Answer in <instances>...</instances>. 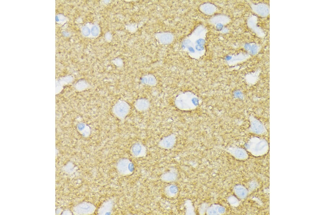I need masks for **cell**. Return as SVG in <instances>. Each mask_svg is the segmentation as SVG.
<instances>
[{
	"label": "cell",
	"instance_id": "6da1fadb",
	"mask_svg": "<svg viewBox=\"0 0 325 215\" xmlns=\"http://www.w3.org/2000/svg\"><path fill=\"white\" fill-rule=\"evenodd\" d=\"M194 99L195 98H193L192 96L188 94H181L176 98V104L181 109L190 108L194 105L195 106L196 102L194 101Z\"/></svg>",
	"mask_w": 325,
	"mask_h": 215
},
{
	"label": "cell",
	"instance_id": "7a4b0ae2",
	"mask_svg": "<svg viewBox=\"0 0 325 215\" xmlns=\"http://www.w3.org/2000/svg\"><path fill=\"white\" fill-rule=\"evenodd\" d=\"M129 109L128 105L123 102L118 104L115 108V111L116 114L121 117H124L127 115Z\"/></svg>",
	"mask_w": 325,
	"mask_h": 215
},
{
	"label": "cell",
	"instance_id": "3957f363",
	"mask_svg": "<svg viewBox=\"0 0 325 215\" xmlns=\"http://www.w3.org/2000/svg\"><path fill=\"white\" fill-rule=\"evenodd\" d=\"M175 142V138L170 136L165 138L161 142V145L166 148H169L172 147Z\"/></svg>",
	"mask_w": 325,
	"mask_h": 215
},
{
	"label": "cell",
	"instance_id": "277c9868",
	"mask_svg": "<svg viewBox=\"0 0 325 215\" xmlns=\"http://www.w3.org/2000/svg\"><path fill=\"white\" fill-rule=\"evenodd\" d=\"M137 108L140 110L144 111L148 109L149 106V102L145 99H140L136 104Z\"/></svg>",
	"mask_w": 325,
	"mask_h": 215
},
{
	"label": "cell",
	"instance_id": "5b68a950",
	"mask_svg": "<svg viewBox=\"0 0 325 215\" xmlns=\"http://www.w3.org/2000/svg\"><path fill=\"white\" fill-rule=\"evenodd\" d=\"M252 128L253 130L257 133H261L264 130V127L260 122L258 121H254L252 123Z\"/></svg>",
	"mask_w": 325,
	"mask_h": 215
},
{
	"label": "cell",
	"instance_id": "8992f818",
	"mask_svg": "<svg viewBox=\"0 0 325 215\" xmlns=\"http://www.w3.org/2000/svg\"><path fill=\"white\" fill-rule=\"evenodd\" d=\"M169 192L172 196H174L177 193V188L175 186H172L169 188Z\"/></svg>",
	"mask_w": 325,
	"mask_h": 215
}]
</instances>
